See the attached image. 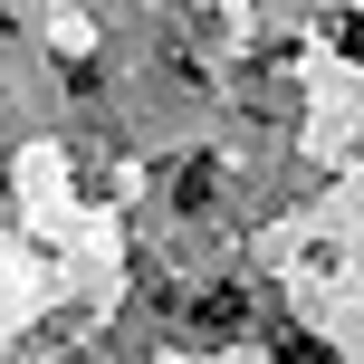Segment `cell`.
<instances>
[{"mask_svg":"<svg viewBox=\"0 0 364 364\" xmlns=\"http://www.w3.org/2000/svg\"><path fill=\"white\" fill-rule=\"evenodd\" d=\"M201 326H211V336H230V326H250V297H240V288H211V297H201Z\"/></svg>","mask_w":364,"mask_h":364,"instance_id":"6da1fadb","label":"cell"},{"mask_svg":"<svg viewBox=\"0 0 364 364\" xmlns=\"http://www.w3.org/2000/svg\"><path fill=\"white\" fill-rule=\"evenodd\" d=\"M269 355H278V364H326L336 346H316V336H307V326H278V346H269Z\"/></svg>","mask_w":364,"mask_h":364,"instance_id":"7a4b0ae2","label":"cell"},{"mask_svg":"<svg viewBox=\"0 0 364 364\" xmlns=\"http://www.w3.org/2000/svg\"><path fill=\"white\" fill-rule=\"evenodd\" d=\"M211 182H220L211 164H182V192H173V201H182V211H211Z\"/></svg>","mask_w":364,"mask_h":364,"instance_id":"3957f363","label":"cell"},{"mask_svg":"<svg viewBox=\"0 0 364 364\" xmlns=\"http://www.w3.org/2000/svg\"><path fill=\"white\" fill-rule=\"evenodd\" d=\"M336 38H346V58H364V19H336Z\"/></svg>","mask_w":364,"mask_h":364,"instance_id":"277c9868","label":"cell"}]
</instances>
